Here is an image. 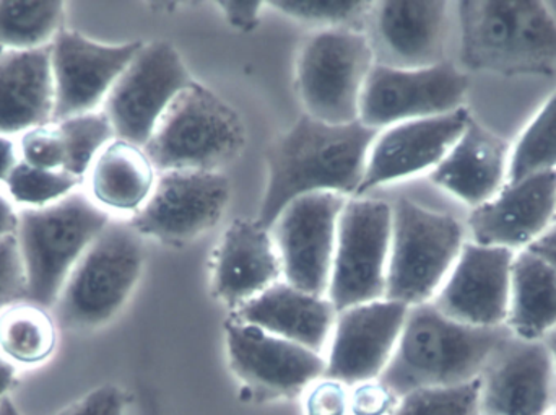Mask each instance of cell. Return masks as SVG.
<instances>
[{
	"instance_id": "8992f818",
	"label": "cell",
	"mask_w": 556,
	"mask_h": 415,
	"mask_svg": "<svg viewBox=\"0 0 556 415\" xmlns=\"http://www.w3.org/2000/svg\"><path fill=\"white\" fill-rule=\"evenodd\" d=\"M142 267V237L129 222L111 221L68 276L52 306L55 323L71 331L106 325L126 305Z\"/></svg>"
},
{
	"instance_id": "9c48e42d",
	"label": "cell",
	"mask_w": 556,
	"mask_h": 415,
	"mask_svg": "<svg viewBox=\"0 0 556 415\" xmlns=\"http://www.w3.org/2000/svg\"><path fill=\"white\" fill-rule=\"evenodd\" d=\"M391 238V204L376 199H346L327 290L337 313L384 299Z\"/></svg>"
},
{
	"instance_id": "ba28073f",
	"label": "cell",
	"mask_w": 556,
	"mask_h": 415,
	"mask_svg": "<svg viewBox=\"0 0 556 415\" xmlns=\"http://www.w3.org/2000/svg\"><path fill=\"white\" fill-rule=\"evenodd\" d=\"M368 36L333 26L306 39L296 61V87L307 116L327 124L358 121L359 98L375 67Z\"/></svg>"
},
{
	"instance_id": "5b68a950",
	"label": "cell",
	"mask_w": 556,
	"mask_h": 415,
	"mask_svg": "<svg viewBox=\"0 0 556 415\" xmlns=\"http://www.w3.org/2000/svg\"><path fill=\"white\" fill-rule=\"evenodd\" d=\"M247 146L241 114L211 88L192 81L156 124L146 149L159 172H220Z\"/></svg>"
},
{
	"instance_id": "2e32d148",
	"label": "cell",
	"mask_w": 556,
	"mask_h": 415,
	"mask_svg": "<svg viewBox=\"0 0 556 415\" xmlns=\"http://www.w3.org/2000/svg\"><path fill=\"white\" fill-rule=\"evenodd\" d=\"M369 45L378 65L427 68L446 62L450 3L441 0H382L368 13Z\"/></svg>"
},
{
	"instance_id": "83f0119b",
	"label": "cell",
	"mask_w": 556,
	"mask_h": 415,
	"mask_svg": "<svg viewBox=\"0 0 556 415\" xmlns=\"http://www.w3.org/2000/svg\"><path fill=\"white\" fill-rule=\"evenodd\" d=\"M55 344V318L45 306L23 300L0 310V355L13 367L45 364Z\"/></svg>"
},
{
	"instance_id": "7402d4cb",
	"label": "cell",
	"mask_w": 556,
	"mask_h": 415,
	"mask_svg": "<svg viewBox=\"0 0 556 415\" xmlns=\"http://www.w3.org/2000/svg\"><path fill=\"white\" fill-rule=\"evenodd\" d=\"M281 263L269 228L251 218H237L215 253V295L238 310L280 282Z\"/></svg>"
},
{
	"instance_id": "7c38bea8",
	"label": "cell",
	"mask_w": 556,
	"mask_h": 415,
	"mask_svg": "<svg viewBox=\"0 0 556 415\" xmlns=\"http://www.w3.org/2000/svg\"><path fill=\"white\" fill-rule=\"evenodd\" d=\"M230 198V179L222 172H163L149 201L129 224L140 237L189 243L220 224Z\"/></svg>"
},
{
	"instance_id": "ffe728a7",
	"label": "cell",
	"mask_w": 556,
	"mask_h": 415,
	"mask_svg": "<svg viewBox=\"0 0 556 415\" xmlns=\"http://www.w3.org/2000/svg\"><path fill=\"white\" fill-rule=\"evenodd\" d=\"M556 221V169L538 173L505 188L472 209L469 231L473 243L506 250H528Z\"/></svg>"
},
{
	"instance_id": "e0dca14e",
	"label": "cell",
	"mask_w": 556,
	"mask_h": 415,
	"mask_svg": "<svg viewBox=\"0 0 556 415\" xmlns=\"http://www.w3.org/2000/svg\"><path fill=\"white\" fill-rule=\"evenodd\" d=\"M515 251L464 244L433 305L451 319L477 328L506 326Z\"/></svg>"
},
{
	"instance_id": "cb8c5ba5",
	"label": "cell",
	"mask_w": 556,
	"mask_h": 415,
	"mask_svg": "<svg viewBox=\"0 0 556 415\" xmlns=\"http://www.w3.org/2000/svg\"><path fill=\"white\" fill-rule=\"evenodd\" d=\"M337 315L327 297L303 292L280 280L235 310L233 319L323 354L332 338Z\"/></svg>"
},
{
	"instance_id": "7a4b0ae2",
	"label": "cell",
	"mask_w": 556,
	"mask_h": 415,
	"mask_svg": "<svg viewBox=\"0 0 556 415\" xmlns=\"http://www.w3.org/2000/svg\"><path fill=\"white\" fill-rule=\"evenodd\" d=\"M511 336L503 328H477L451 319L433 302L410 306L401 338L379 381L397 400L425 388L479 380Z\"/></svg>"
},
{
	"instance_id": "b9f144b4",
	"label": "cell",
	"mask_w": 556,
	"mask_h": 415,
	"mask_svg": "<svg viewBox=\"0 0 556 415\" xmlns=\"http://www.w3.org/2000/svg\"><path fill=\"white\" fill-rule=\"evenodd\" d=\"M528 250L534 251L535 254H539L542 260L547 261L556 269V221Z\"/></svg>"
},
{
	"instance_id": "4316f807",
	"label": "cell",
	"mask_w": 556,
	"mask_h": 415,
	"mask_svg": "<svg viewBox=\"0 0 556 415\" xmlns=\"http://www.w3.org/2000/svg\"><path fill=\"white\" fill-rule=\"evenodd\" d=\"M506 328L525 341H544L556 328V269L534 251L516 253Z\"/></svg>"
},
{
	"instance_id": "5bb4252c",
	"label": "cell",
	"mask_w": 556,
	"mask_h": 415,
	"mask_svg": "<svg viewBox=\"0 0 556 415\" xmlns=\"http://www.w3.org/2000/svg\"><path fill=\"white\" fill-rule=\"evenodd\" d=\"M142 45H101L80 33L61 29L51 42L52 123L97 111Z\"/></svg>"
},
{
	"instance_id": "c3c4849f",
	"label": "cell",
	"mask_w": 556,
	"mask_h": 415,
	"mask_svg": "<svg viewBox=\"0 0 556 415\" xmlns=\"http://www.w3.org/2000/svg\"><path fill=\"white\" fill-rule=\"evenodd\" d=\"M0 52H2V51H0Z\"/></svg>"
},
{
	"instance_id": "f35d334b",
	"label": "cell",
	"mask_w": 556,
	"mask_h": 415,
	"mask_svg": "<svg viewBox=\"0 0 556 415\" xmlns=\"http://www.w3.org/2000/svg\"><path fill=\"white\" fill-rule=\"evenodd\" d=\"M306 415H346L350 411V391L339 381L324 380L306 397Z\"/></svg>"
},
{
	"instance_id": "9a60e30c",
	"label": "cell",
	"mask_w": 556,
	"mask_h": 415,
	"mask_svg": "<svg viewBox=\"0 0 556 415\" xmlns=\"http://www.w3.org/2000/svg\"><path fill=\"white\" fill-rule=\"evenodd\" d=\"M407 313L408 306L386 299L340 312L324 378L345 387L379 380L394 354Z\"/></svg>"
},
{
	"instance_id": "e575fe53",
	"label": "cell",
	"mask_w": 556,
	"mask_h": 415,
	"mask_svg": "<svg viewBox=\"0 0 556 415\" xmlns=\"http://www.w3.org/2000/svg\"><path fill=\"white\" fill-rule=\"evenodd\" d=\"M18 153L20 162L26 165L64 172V142L54 123L23 133Z\"/></svg>"
},
{
	"instance_id": "8fae6325",
	"label": "cell",
	"mask_w": 556,
	"mask_h": 415,
	"mask_svg": "<svg viewBox=\"0 0 556 415\" xmlns=\"http://www.w3.org/2000/svg\"><path fill=\"white\" fill-rule=\"evenodd\" d=\"M467 88V75L447 61L412 71L375 64L359 98L358 121L382 130L405 121L453 113L464 108Z\"/></svg>"
},
{
	"instance_id": "4dcf8cb0",
	"label": "cell",
	"mask_w": 556,
	"mask_h": 415,
	"mask_svg": "<svg viewBox=\"0 0 556 415\" xmlns=\"http://www.w3.org/2000/svg\"><path fill=\"white\" fill-rule=\"evenodd\" d=\"M54 124L64 142V172L78 179L88 175L101 150L116 139L103 111L78 114Z\"/></svg>"
},
{
	"instance_id": "7dc6e473",
	"label": "cell",
	"mask_w": 556,
	"mask_h": 415,
	"mask_svg": "<svg viewBox=\"0 0 556 415\" xmlns=\"http://www.w3.org/2000/svg\"><path fill=\"white\" fill-rule=\"evenodd\" d=\"M548 415H556V406L551 411V413H548Z\"/></svg>"
},
{
	"instance_id": "8d00e7d4",
	"label": "cell",
	"mask_w": 556,
	"mask_h": 415,
	"mask_svg": "<svg viewBox=\"0 0 556 415\" xmlns=\"http://www.w3.org/2000/svg\"><path fill=\"white\" fill-rule=\"evenodd\" d=\"M399 400L379 380L356 385L350 391V411L353 415H391Z\"/></svg>"
},
{
	"instance_id": "277c9868",
	"label": "cell",
	"mask_w": 556,
	"mask_h": 415,
	"mask_svg": "<svg viewBox=\"0 0 556 415\" xmlns=\"http://www.w3.org/2000/svg\"><path fill=\"white\" fill-rule=\"evenodd\" d=\"M111 217L90 196L72 192L46 208L18 212V241L26 277V302L52 309L85 251Z\"/></svg>"
},
{
	"instance_id": "f546056e",
	"label": "cell",
	"mask_w": 556,
	"mask_h": 415,
	"mask_svg": "<svg viewBox=\"0 0 556 415\" xmlns=\"http://www.w3.org/2000/svg\"><path fill=\"white\" fill-rule=\"evenodd\" d=\"M556 169V91L526 127L509 159L508 183Z\"/></svg>"
},
{
	"instance_id": "30bf717a",
	"label": "cell",
	"mask_w": 556,
	"mask_h": 415,
	"mask_svg": "<svg viewBox=\"0 0 556 415\" xmlns=\"http://www.w3.org/2000/svg\"><path fill=\"white\" fill-rule=\"evenodd\" d=\"M192 81L175 46L142 45L103 103L116 139L146 147L169 104Z\"/></svg>"
},
{
	"instance_id": "f6af8a7d",
	"label": "cell",
	"mask_w": 556,
	"mask_h": 415,
	"mask_svg": "<svg viewBox=\"0 0 556 415\" xmlns=\"http://www.w3.org/2000/svg\"><path fill=\"white\" fill-rule=\"evenodd\" d=\"M0 415H22L10 398L0 401Z\"/></svg>"
},
{
	"instance_id": "d6986e66",
	"label": "cell",
	"mask_w": 556,
	"mask_h": 415,
	"mask_svg": "<svg viewBox=\"0 0 556 415\" xmlns=\"http://www.w3.org/2000/svg\"><path fill=\"white\" fill-rule=\"evenodd\" d=\"M556 406V372L544 341L509 336L480 377V414L548 415Z\"/></svg>"
},
{
	"instance_id": "d6a6232c",
	"label": "cell",
	"mask_w": 556,
	"mask_h": 415,
	"mask_svg": "<svg viewBox=\"0 0 556 415\" xmlns=\"http://www.w3.org/2000/svg\"><path fill=\"white\" fill-rule=\"evenodd\" d=\"M391 415H482L480 378L457 387L425 388L405 394Z\"/></svg>"
},
{
	"instance_id": "bcb514c9",
	"label": "cell",
	"mask_w": 556,
	"mask_h": 415,
	"mask_svg": "<svg viewBox=\"0 0 556 415\" xmlns=\"http://www.w3.org/2000/svg\"><path fill=\"white\" fill-rule=\"evenodd\" d=\"M545 345H547L548 352H551L552 361H554L556 372V328L554 331L548 332L544 338Z\"/></svg>"
},
{
	"instance_id": "d4e9b609",
	"label": "cell",
	"mask_w": 556,
	"mask_h": 415,
	"mask_svg": "<svg viewBox=\"0 0 556 415\" xmlns=\"http://www.w3.org/2000/svg\"><path fill=\"white\" fill-rule=\"evenodd\" d=\"M54 80L51 45L31 51L0 52V136L52 123Z\"/></svg>"
},
{
	"instance_id": "836d02e7",
	"label": "cell",
	"mask_w": 556,
	"mask_h": 415,
	"mask_svg": "<svg viewBox=\"0 0 556 415\" xmlns=\"http://www.w3.org/2000/svg\"><path fill=\"white\" fill-rule=\"evenodd\" d=\"M276 9L285 15L304 22L330 23V25H345L368 16L372 2L363 0H288V2H273Z\"/></svg>"
},
{
	"instance_id": "ee69618b",
	"label": "cell",
	"mask_w": 556,
	"mask_h": 415,
	"mask_svg": "<svg viewBox=\"0 0 556 415\" xmlns=\"http://www.w3.org/2000/svg\"><path fill=\"white\" fill-rule=\"evenodd\" d=\"M16 368L0 355V401L9 398V391L15 387Z\"/></svg>"
},
{
	"instance_id": "d590c367",
	"label": "cell",
	"mask_w": 556,
	"mask_h": 415,
	"mask_svg": "<svg viewBox=\"0 0 556 415\" xmlns=\"http://www.w3.org/2000/svg\"><path fill=\"white\" fill-rule=\"evenodd\" d=\"M26 300V277L15 235L0 238V310Z\"/></svg>"
},
{
	"instance_id": "ac0fdd59",
	"label": "cell",
	"mask_w": 556,
	"mask_h": 415,
	"mask_svg": "<svg viewBox=\"0 0 556 415\" xmlns=\"http://www.w3.org/2000/svg\"><path fill=\"white\" fill-rule=\"evenodd\" d=\"M227 345L231 370L260 397H294L326 374L323 355L237 319L227 325Z\"/></svg>"
},
{
	"instance_id": "74e56055",
	"label": "cell",
	"mask_w": 556,
	"mask_h": 415,
	"mask_svg": "<svg viewBox=\"0 0 556 415\" xmlns=\"http://www.w3.org/2000/svg\"><path fill=\"white\" fill-rule=\"evenodd\" d=\"M126 404V394L121 388L104 385L85 394L58 415H124Z\"/></svg>"
},
{
	"instance_id": "7bdbcfd3",
	"label": "cell",
	"mask_w": 556,
	"mask_h": 415,
	"mask_svg": "<svg viewBox=\"0 0 556 415\" xmlns=\"http://www.w3.org/2000/svg\"><path fill=\"white\" fill-rule=\"evenodd\" d=\"M16 228H18V212H15L9 198L0 194V238L15 235Z\"/></svg>"
},
{
	"instance_id": "484cf974",
	"label": "cell",
	"mask_w": 556,
	"mask_h": 415,
	"mask_svg": "<svg viewBox=\"0 0 556 415\" xmlns=\"http://www.w3.org/2000/svg\"><path fill=\"white\" fill-rule=\"evenodd\" d=\"M88 183L90 198L103 211L137 214L155 188L156 168L143 147L114 139L94 160Z\"/></svg>"
},
{
	"instance_id": "603a6c76",
	"label": "cell",
	"mask_w": 556,
	"mask_h": 415,
	"mask_svg": "<svg viewBox=\"0 0 556 415\" xmlns=\"http://www.w3.org/2000/svg\"><path fill=\"white\" fill-rule=\"evenodd\" d=\"M511 152L505 140L470 117L450 152L430 172L433 185L476 209L508 183Z\"/></svg>"
},
{
	"instance_id": "52a82bcc",
	"label": "cell",
	"mask_w": 556,
	"mask_h": 415,
	"mask_svg": "<svg viewBox=\"0 0 556 415\" xmlns=\"http://www.w3.org/2000/svg\"><path fill=\"white\" fill-rule=\"evenodd\" d=\"M464 244V227L457 218L397 199L392 205L384 299L408 309L433 302Z\"/></svg>"
},
{
	"instance_id": "6da1fadb",
	"label": "cell",
	"mask_w": 556,
	"mask_h": 415,
	"mask_svg": "<svg viewBox=\"0 0 556 415\" xmlns=\"http://www.w3.org/2000/svg\"><path fill=\"white\" fill-rule=\"evenodd\" d=\"M379 133L359 121L336 126L303 114L267 150V188L257 222L270 230L281 211L301 196L358 194Z\"/></svg>"
},
{
	"instance_id": "1f68e13d",
	"label": "cell",
	"mask_w": 556,
	"mask_h": 415,
	"mask_svg": "<svg viewBox=\"0 0 556 415\" xmlns=\"http://www.w3.org/2000/svg\"><path fill=\"white\" fill-rule=\"evenodd\" d=\"M80 179L62 169H41L18 162L5 181L10 199L26 209L46 208L67 198Z\"/></svg>"
},
{
	"instance_id": "3957f363",
	"label": "cell",
	"mask_w": 556,
	"mask_h": 415,
	"mask_svg": "<svg viewBox=\"0 0 556 415\" xmlns=\"http://www.w3.org/2000/svg\"><path fill=\"white\" fill-rule=\"evenodd\" d=\"M460 62L472 72L551 77L556 71V18L541 0L457 3Z\"/></svg>"
},
{
	"instance_id": "f1b7e54d",
	"label": "cell",
	"mask_w": 556,
	"mask_h": 415,
	"mask_svg": "<svg viewBox=\"0 0 556 415\" xmlns=\"http://www.w3.org/2000/svg\"><path fill=\"white\" fill-rule=\"evenodd\" d=\"M65 3L59 0H0V51L46 48L61 33Z\"/></svg>"
},
{
	"instance_id": "44dd1931",
	"label": "cell",
	"mask_w": 556,
	"mask_h": 415,
	"mask_svg": "<svg viewBox=\"0 0 556 415\" xmlns=\"http://www.w3.org/2000/svg\"><path fill=\"white\" fill-rule=\"evenodd\" d=\"M469 120V111L460 108L453 113L405 121L382 129L369 149L358 194L433 169L459 139Z\"/></svg>"
},
{
	"instance_id": "60d3db41",
	"label": "cell",
	"mask_w": 556,
	"mask_h": 415,
	"mask_svg": "<svg viewBox=\"0 0 556 415\" xmlns=\"http://www.w3.org/2000/svg\"><path fill=\"white\" fill-rule=\"evenodd\" d=\"M20 156L15 143L7 136H0V181L5 183L10 173L18 165Z\"/></svg>"
},
{
	"instance_id": "4fadbf2b",
	"label": "cell",
	"mask_w": 556,
	"mask_h": 415,
	"mask_svg": "<svg viewBox=\"0 0 556 415\" xmlns=\"http://www.w3.org/2000/svg\"><path fill=\"white\" fill-rule=\"evenodd\" d=\"M345 196L316 192L287 205L270 227L285 282L327 297Z\"/></svg>"
},
{
	"instance_id": "ab89813d",
	"label": "cell",
	"mask_w": 556,
	"mask_h": 415,
	"mask_svg": "<svg viewBox=\"0 0 556 415\" xmlns=\"http://www.w3.org/2000/svg\"><path fill=\"white\" fill-rule=\"evenodd\" d=\"M263 5V2H256V0H250V2L222 0V2H218L225 18L233 28L240 29V32H253L260 25Z\"/></svg>"
}]
</instances>
